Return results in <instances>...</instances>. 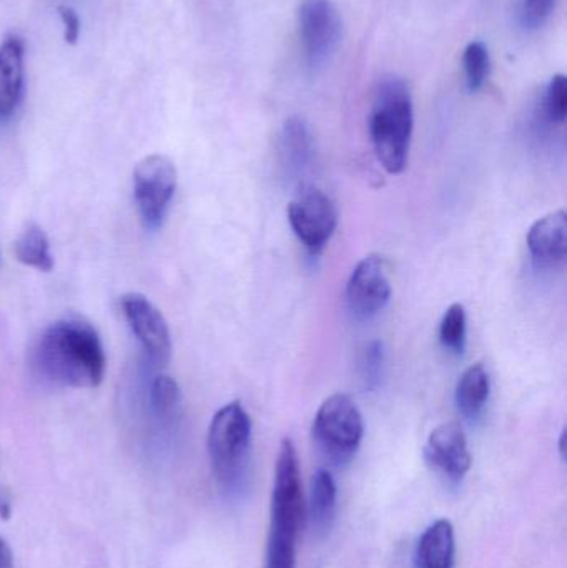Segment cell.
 <instances>
[{
	"instance_id": "cell-3",
	"label": "cell",
	"mask_w": 567,
	"mask_h": 568,
	"mask_svg": "<svg viewBox=\"0 0 567 568\" xmlns=\"http://www.w3.org/2000/svg\"><path fill=\"white\" fill-rule=\"evenodd\" d=\"M415 110L408 83L399 77L379 80L373 97L369 135L383 169L399 175L408 163Z\"/></svg>"
},
{
	"instance_id": "cell-25",
	"label": "cell",
	"mask_w": 567,
	"mask_h": 568,
	"mask_svg": "<svg viewBox=\"0 0 567 568\" xmlns=\"http://www.w3.org/2000/svg\"><path fill=\"white\" fill-rule=\"evenodd\" d=\"M60 20L63 23V39L69 45H75L79 42L80 36V19L79 13L69 6L57 7Z\"/></svg>"
},
{
	"instance_id": "cell-15",
	"label": "cell",
	"mask_w": 567,
	"mask_h": 568,
	"mask_svg": "<svg viewBox=\"0 0 567 568\" xmlns=\"http://www.w3.org/2000/svg\"><path fill=\"white\" fill-rule=\"evenodd\" d=\"M315 145L308 125L298 116L286 120L280 133V155L290 172H303L312 162Z\"/></svg>"
},
{
	"instance_id": "cell-5",
	"label": "cell",
	"mask_w": 567,
	"mask_h": 568,
	"mask_svg": "<svg viewBox=\"0 0 567 568\" xmlns=\"http://www.w3.org/2000/svg\"><path fill=\"white\" fill-rule=\"evenodd\" d=\"M365 434L358 406L345 394H333L323 400L313 423V436L323 453L335 463H348Z\"/></svg>"
},
{
	"instance_id": "cell-1",
	"label": "cell",
	"mask_w": 567,
	"mask_h": 568,
	"mask_svg": "<svg viewBox=\"0 0 567 568\" xmlns=\"http://www.w3.org/2000/svg\"><path fill=\"white\" fill-rule=\"evenodd\" d=\"M37 373L63 387H97L105 376V351L92 324L65 317L50 324L33 347Z\"/></svg>"
},
{
	"instance_id": "cell-2",
	"label": "cell",
	"mask_w": 567,
	"mask_h": 568,
	"mask_svg": "<svg viewBox=\"0 0 567 568\" xmlns=\"http://www.w3.org/2000/svg\"><path fill=\"white\" fill-rule=\"evenodd\" d=\"M305 517L298 454L292 439L282 440L270 500L265 568H296V547Z\"/></svg>"
},
{
	"instance_id": "cell-20",
	"label": "cell",
	"mask_w": 567,
	"mask_h": 568,
	"mask_svg": "<svg viewBox=\"0 0 567 568\" xmlns=\"http://www.w3.org/2000/svg\"><path fill=\"white\" fill-rule=\"evenodd\" d=\"M466 336H468V320H466L465 306L459 303L452 304L443 316L439 341L445 349L459 356L465 353Z\"/></svg>"
},
{
	"instance_id": "cell-16",
	"label": "cell",
	"mask_w": 567,
	"mask_h": 568,
	"mask_svg": "<svg viewBox=\"0 0 567 568\" xmlns=\"http://www.w3.org/2000/svg\"><path fill=\"white\" fill-rule=\"evenodd\" d=\"M492 390L488 369L482 363L473 364L463 373L456 386V404L468 419H478L485 410Z\"/></svg>"
},
{
	"instance_id": "cell-10",
	"label": "cell",
	"mask_w": 567,
	"mask_h": 568,
	"mask_svg": "<svg viewBox=\"0 0 567 568\" xmlns=\"http://www.w3.org/2000/svg\"><path fill=\"white\" fill-rule=\"evenodd\" d=\"M120 304L130 329L142 344L150 361L155 364L169 363L172 339H170L169 324L163 314L153 306L149 297L140 293L123 294Z\"/></svg>"
},
{
	"instance_id": "cell-12",
	"label": "cell",
	"mask_w": 567,
	"mask_h": 568,
	"mask_svg": "<svg viewBox=\"0 0 567 568\" xmlns=\"http://www.w3.org/2000/svg\"><path fill=\"white\" fill-rule=\"evenodd\" d=\"M528 248L539 270H558L567 258V215L565 210L539 219L528 232Z\"/></svg>"
},
{
	"instance_id": "cell-11",
	"label": "cell",
	"mask_w": 567,
	"mask_h": 568,
	"mask_svg": "<svg viewBox=\"0 0 567 568\" xmlns=\"http://www.w3.org/2000/svg\"><path fill=\"white\" fill-rule=\"evenodd\" d=\"M425 459L429 467L453 483L465 479L472 469L468 440L458 423H446L429 434L425 446Z\"/></svg>"
},
{
	"instance_id": "cell-24",
	"label": "cell",
	"mask_w": 567,
	"mask_h": 568,
	"mask_svg": "<svg viewBox=\"0 0 567 568\" xmlns=\"http://www.w3.org/2000/svg\"><path fill=\"white\" fill-rule=\"evenodd\" d=\"M555 0H523L522 20L528 29H539L551 17Z\"/></svg>"
},
{
	"instance_id": "cell-14",
	"label": "cell",
	"mask_w": 567,
	"mask_h": 568,
	"mask_svg": "<svg viewBox=\"0 0 567 568\" xmlns=\"http://www.w3.org/2000/svg\"><path fill=\"white\" fill-rule=\"evenodd\" d=\"M456 539L453 524L446 519L436 520L419 537L416 546V568L455 567Z\"/></svg>"
},
{
	"instance_id": "cell-4",
	"label": "cell",
	"mask_w": 567,
	"mask_h": 568,
	"mask_svg": "<svg viewBox=\"0 0 567 568\" xmlns=\"http://www.w3.org/2000/svg\"><path fill=\"white\" fill-rule=\"evenodd\" d=\"M252 419L245 407L235 400L213 416L209 429V456L216 483L225 493L239 494L246 483Z\"/></svg>"
},
{
	"instance_id": "cell-18",
	"label": "cell",
	"mask_w": 567,
	"mask_h": 568,
	"mask_svg": "<svg viewBox=\"0 0 567 568\" xmlns=\"http://www.w3.org/2000/svg\"><path fill=\"white\" fill-rule=\"evenodd\" d=\"M16 256L22 265L49 273L53 268L49 236L42 226L30 223L16 242Z\"/></svg>"
},
{
	"instance_id": "cell-21",
	"label": "cell",
	"mask_w": 567,
	"mask_h": 568,
	"mask_svg": "<svg viewBox=\"0 0 567 568\" xmlns=\"http://www.w3.org/2000/svg\"><path fill=\"white\" fill-rule=\"evenodd\" d=\"M180 387L170 376H156L150 386V404L156 416L166 417L175 413L180 404Z\"/></svg>"
},
{
	"instance_id": "cell-6",
	"label": "cell",
	"mask_w": 567,
	"mask_h": 568,
	"mask_svg": "<svg viewBox=\"0 0 567 568\" xmlns=\"http://www.w3.org/2000/svg\"><path fill=\"white\" fill-rule=\"evenodd\" d=\"M176 169L165 155L145 156L133 172V196L145 229L156 230L165 222L175 196Z\"/></svg>"
},
{
	"instance_id": "cell-26",
	"label": "cell",
	"mask_w": 567,
	"mask_h": 568,
	"mask_svg": "<svg viewBox=\"0 0 567 568\" xmlns=\"http://www.w3.org/2000/svg\"><path fill=\"white\" fill-rule=\"evenodd\" d=\"M0 568H13L12 550L2 537H0Z\"/></svg>"
},
{
	"instance_id": "cell-19",
	"label": "cell",
	"mask_w": 567,
	"mask_h": 568,
	"mask_svg": "<svg viewBox=\"0 0 567 568\" xmlns=\"http://www.w3.org/2000/svg\"><path fill=\"white\" fill-rule=\"evenodd\" d=\"M463 70H465V82L469 92H478L485 87L492 70L489 50L485 43L475 40L466 45L463 53Z\"/></svg>"
},
{
	"instance_id": "cell-27",
	"label": "cell",
	"mask_w": 567,
	"mask_h": 568,
	"mask_svg": "<svg viewBox=\"0 0 567 568\" xmlns=\"http://www.w3.org/2000/svg\"><path fill=\"white\" fill-rule=\"evenodd\" d=\"M565 440H566V433L563 430L561 439H559V453H561L563 459H565Z\"/></svg>"
},
{
	"instance_id": "cell-23",
	"label": "cell",
	"mask_w": 567,
	"mask_h": 568,
	"mask_svg": "<svg viewBox=\"0 0 567 568\" xmlns=\"http://www.w3.org/2000/svg\"><path fill=\"white\" fill-rule=\"evenodd\" d=\"M383 363H385L383 344L379 341L366 343L358 359L360 377H362L366 389H375L378 386L383 373Z\"/></svg>"
},
{
	"instance_id": "cell-8",
	"label": "cell",
	"mask_w": 567,
	"mask_h": 568,
	"mask_svg": "<svg viewBox=\"0 0 567 568\" xmlns=\"http://www.w3.org/2000/svg\"><path fill=\"white\" fill-rule=\"evenodd\" d=\"M288 222L296 239L313 256L328 245L338 225L335 203L318 189H306L290 203Z\"/></svg>"
},
{
	"instance_id": "cell-17",
	"label": "cell",
	"mask_w": 567,
	"mask_h": 568,
	"mask_svg": "<svg viewBox=\"0 0 567 568\" xmlns=\"http://www.w3.org/2000/svg\"><path fill=\"white\" fill-rule=\"evenodd\" d=\"M336 503H338V487L328 470L320 469L313 476L312 490H310V514L313 526L320 532H326L335 520Z\"/></svg>"
},
{
	"instance_id": "cell-7",
	"label": "cell",
	"mask_w": 567,
	"mask_h": 568,
	"mask_svg": "<svg viewBox=\"0 0 567 568\" xmlns=\"http://www.w3.org/2000/svg\"><path fill=\"white\" fill-rule=\"evenodd\" d=\"M300 39L312 69L325 65L342 40V17L332 0H303L298 9Z\"/></svg>"
},
{
	"instance_id": "cell-22",
	"label": "cell",
	"mask_w": 567,
	"mask_h": 568,
	"mask_svg": "<svg viewBox=\"0 0 567 568\" xmlns=\"http://www.w3.org/2000/svg\"><path fill=\"white\" fill-rule=\"evenodd\" d=\"M543 113L549 122L556 123V125H563L566 122L567 79L563 73L553 77L551 82L546 87Z\"/></svg>"
},
{
	"instance_id": "cell-13",
	"label": "cell",
	"mask_w": 567,
	"mask_h": 568,
	"mask_svg": "<svg viewBox=\"0 0 567 568\" xmlns=\"http://www.w3.org/2000/svg\"><path fill=\"white\" fill-rule=\"evenodd\" d=\"M23 89V45L9 37L0 47V119L16 112Z\"/></svg>"
},
{
	"instance_id": "cell-9",
	"label": "cell",
	"mask_w": 567,
	"mask_h": 568,
	"mask_svg": "<svg viewBox=\"0 0 567 568\" xmlns=\"http://www.w3.org/2000/svg\"><path fill=\"white\" fill-rule=\"evenodd\" d=\"M392 297L388 263L383 256L368 255L353 270L346 284V303L353 316L369 320L385 310Z\"/></svg>"
}]
</instances>
